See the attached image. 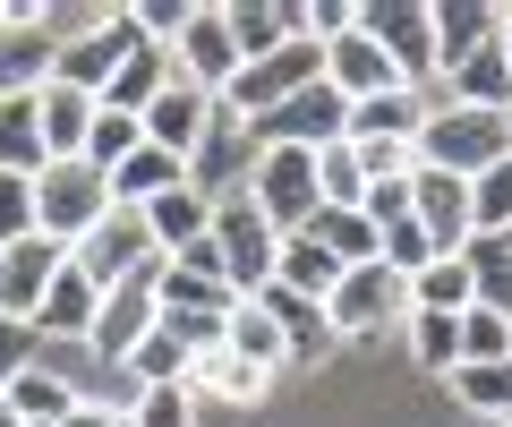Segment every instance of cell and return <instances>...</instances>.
Listing matches in <instances>:
<instances>
[{
  "instance_id": "obj_1",
  "label": "cell",
  "mask_w": 512,
  "mask_h": 427,
  "mask_svg": "<svg viewBox=\"0 0 512 427\" xmlns=\"http://www.w3.org/2000/svg\"><path fill=\"white\" fill-rule=\"evenodd\" d=\"M512 154V112H470V103H436L419 129V163L453 171V180H478L487 163Z\"/></svg>"
},
{
  "instance_id": "obj_2",
  "label": "cell",
  "mask_w": 512,
  "mask_h": 427,
  "mask_svg": "<svg viewBox=\"0 0 512 427\" xmlns=\"http://www.w3.org/2000/svg\"><path fill=\"white\" fill-rule=\"evenodd\" d=\"M325 316H333V334H342V342L402 334V325H410V274H393V265H376V257H367V265H342Z\"/></svg>"
},
{
  "instance_id": "obj_3",
  "label": "cell",
  "mask_w": 512,
  "mask_h": 427,
  "mask_svg": "<svg viewBox=\"0 0 512 427\" xmlns=\"http://www.w3.org/2000/svg\"><path fill=\"white\" fill-rule=\"evenodd\" d=\"M308 86H325V43L291 35V43H274L265 60H248V69L222 86V112L248 129V120H265L274 103H291V94H308Z\"/></svg>"
},
{
  "instance_id": "obj_4",
  "label": "cell",
  "mask_w": 512,
  "mask_h": 427,
  "mask_svg": "<svg viewBox=\"0 0 512 427\" xmlns=\"http://www.w3.org/2000/svg\"><path fill=\"white\" fill-rule=\"evenodd\" d=\"M103 214H111V180L94 163H43L35 171V231H43V240L77 248Z\"/></svg>"
},
{
  "instance_id": "obj_5",
  "label": "cell",
  "mask_w": 512,
  "mask_h": 427,
  "mask_svg": "<svg viewBox=\"0 0 512 427\" xmlns=\"http://www.w3.org/2000/svg\"><path fill=\"white\" fill-rule=\"evenodd\" d=\"M69 265L94 282V291H120V282H146L163 257H154V231H146V214H137V205H111L103 223H94L86 240L69 248Z\"/></svg>"
},
{
  "instance_id": "obj_6",
  "label": "cell",
  "mask_w": 512,
  "mask_h": 427,
  "mask_svg": "<svg viewBox=\"0 0 512 427\" xmlns=\"http://www.w3.org/2000/svg\"><path fill=\"white\" fill-rule=\"evenodd\" d=\"M205 240H214V257H222V282H231V299H256L265 282H274V248H282V231L265 223L248 197H222Z\"/></svg>"
},
{
  "instance_id": "obj_7",
  "label": "cell",
  "mask_w": 512,
  "mask_h": 427,
  "mask_svg": "<svg viewBox=\"0 0 512 427\" xmlns=\"http://www.w3.org/2000/svg\"><path fill=\"white\" fill-rule=\"evenodd\" d=\"M137 43H146V35H137V18H128V9H103V18H86L77 35H60V52H52V77L103 103L111 69H120V60L137 52Z\"/></svg>"
},
{
  "instance_id": "obj_8",
  "label": "cell",
  "mask_w": 512,
  "mask_h": 427,
  "mask_svg": "<svg viewBox=\"0 0 512 427\" xmlns=\"http://www.w3.org/2000/svg\"><path fill=\"white\" fill-rule=\"evenodd\" d=\"M239 197H248L256 214L282 231V240H291V231H308V214H316V154H299V146H265Z\"/></svg>"
},
{
  "instance_id": "obj_9",
  "label": "cell",
  "mask_w": 512,
  "mask_h": 427,
  "mask_svg": "<svg viewBox=\"0 0 512 427\" xmlns=\"http://www.w3.org/2000/svg\"><path fill=\"white\" fill-rule=\"evenodd\" d=\"M359 35L402 69V86L436 77V9H419V0H359Z\"/></svg>"
},
{
  "instance_id": "obj_10",
  "label": "cell",
  "mask_w": 512,
  "mask_h": 427,
  "mask_svg": "<svg viewBox=\"0 0 512 427\" xmlns=\"http://www.w3.org/2000/svg\"><path fill=\"white\" fill-rule=\"evenodd\" d=\"M350 129V103L333 86H308V94H291V103H274L265 120H248V146L265 154V146H299V154H316V146H333V137Z\"/></svg>"
},
{
  "instance_id": "obj_11",
  "label": "cell",
  "mask_w": 512,
  "mask_h": 427,
  "mask_svg": "<svg viewBox=\"0 0 512 427\" xmlns=\"http://www.w3.org/2000/svg\"><path fill=\"white\" fill-rule=\"evenodd\" d=\"M410 223L427 231V248L436 257H461V248L478 240L470 231V180H453V171H410Z\"/></svg>"
},
{
  "instance_id": "obj_12",
  "label": "cell",
  "mask_w": 512,
  "mask_h": 427,
  "mask_svg": "<svg viewBox=\"0 0 512 427\" xmlns=\"http://www.w3.org/2000/svg\"><path fill=\"white\" fill-rule=\"evenodd\" d=\"M171 69H180L197 94H214V103H222V86L239 77V52H231L222 9H188V18H180V35H171Z\"/></svg>"
},
{
  "instance_id": "obj_13",
  "label": "cell",
  "mask_w": 512,
  "mask_h": 427,
  "mask_svg": "<svg viewBox=\"0 0 512 427\" xmlns=\"http://www.w3.org/2000/svg\"><path fill=\"white\" fill-rule=\"evenodd\" d=\"M137 129H146V146H163L171 163H197L205 129H214V94H197L188 77H171V86L146 103V112H137Z\"/></svg>"
},
{
  "instance_id": "obj_14",
  "label": "cell",
  "mask_w": 512,
  "mask_h": 427,
  "mask_svg": "<svg viewBox=\"0 0 512 427\" xmlns=\"http://www.w3.org/2000/svg\"><path fill=\"white\" fill-rule=\"evenodd\" d=\"M60 265H69V248H60V240H43V231L9 240V248H0V316H9V325H35L43 282H52Z\"/></svg>"
},
{
  "instance_id": "obj_15",
  "label": "cell",
  "mask_w": 512,
  "mask_h": 427,
  "mask_svg": "<svg viewBox=\"0 0 512 427\" xmlns=\"http://www.w3.org/2000/svg\"><path fill=\"white\" fill-rule=\"evenodd\" d=\"M52 52H60L52 18H43L35 0H18V18L0 26V103H9V94H43V77H52Z\"/></svg>"
},
{
  "instance_id": "obj_16",
  "label": "cell",
  "mask_w": 512,
  "mask_h": 427,
  "mask_svg": "<svg viewBox=\"0 0 512 427\" xmlns=\"http://www.w3.org/2000/svg\"><path fill=\"white\" fill-rule=\"evenodd\" d=\"M256 308L282 325V351H291V368H325V359L342 351V334H333V316L316 308V299H299V291H282V282H265V291H256Z\"/></svg>"
},
{
  "instance_id": "obj_17",
  "label": "cell",
  "mask_w": 512,
  "mask_h": 427,
  "mask_svg": "<svg viewBox=\"0 0 512 427\" xmlns=\"http://www.w3.org/2000/svg\"><path fill=\"white\" fill-rule=\"evenodd\" d=\"M94 94H77V86H60V77H43V94H35V129H43V163H77L86 154V137H94Z\"/></svg>"
},
{
  "instance_id": "obj_18",
  "label": "cell",
  "mask_w": 512,
  "mask_h": 427,
  "mask_svg": "<svg viewBox=\"0 0 512 427\" xmlns=\"http://www.w3.org/2000/svg\"><path fill=\"white\" fill-rule=\"evenodd\" d=\"M239 299H231V282H214V274H188V265H154V316H171V325H222Z\"/></svg>"
},
{
  "instance_id": "obj_19",
  "label": "cell",
  "mask_w": 512,
  "mask_h": 427,
  "mask_svg": "<svg viewBox=\"0 0 512 427\" xmlns=\"http://www.w3.org/2000/svg\"><path fill=\"white\" fill-rule=\"evenodd\" d=\"M325 86L342 94V103H376V94L402 86V69H393V60H384L376 43L359 35V26H350L342 43H325Z\"/></svg>"
},
{
  "instance_id": "obj_20",
  "label": "cell",
  "mask_w": 512,
  "mask_h": 427,
  "mask_svg": "<svg viewBox=\"0 0 512 427\" xmlns=\"http://www.w3.org/2000/svg\"><path fill=\"white\" fill-rule=\"evenodd\" d=\"M137 214H146V231H154V257H180L188 240H205V231H214V197H205L197 180L163 188V197L137 205Z\"/></svg>"
},
{
  "instance_id": "obj_21",
  "label": "cell",
  "mask_w": 512,
  "mask_h": 427,
  "mask_svg": "<svg viewBox=\"0 0 512 427\" xmlns=\"http://www.w3.org/2000/svg\"><path fill=\"white\" fill-rule=\"evenodd\" d=\"M94 308H103V291H94L77 265H60L52 282H43V308H35V325L26 334H60V342H86L94 334Z\"/></svg>"
},
{
  "instance_id": "obj_22",
  "label": "cell",
  "mask_w": 512,
  "mask_h": 427,
  "mask_svg": "<svg viewBox=\"0 0 512 427\" xmlns=\"http://www.w3.org/2000/svg\"><path fill=\"white\" fill-rule=\"evenodd\" d=\"M146 325H154V274H146V282H120V291H103V308H94V334H86V342H94L103 359H128Z\"/></svg>"
},
{
  "instance_id": "obj_23",
  "label": "cell",
  "mask_w": 512,
  "mask_h": 427,
  "mask_svg": "<svg viewBox=\"0 0 512 427\" xmlns=\"http://www.w3.org/2000/svg\"><path fill=\"white\" fill-rule=\"evenodd\" d=\"M427 103L419 86H393V94H376V103H350V146H367V137H402V146H419V129H427Z\"/></svg>"
},
{
  "instance_id": "obj_24",
  "label": "cell",
  "mask_w": 512,
  "mask_h": 427,
  "mask_svg": "<svg viewBox=\"0 0 512 427\" xmlns=\"http://www.w3.org/2000/svg\"><path fill=\"white\" fill-rule=\"evenodd\" d=\"M222 26H231V52H239V69H248V60H265L274 43L308 35V26H299V9H282V0H231V9H222Z\"/></svg>"
},
{
  "instance_id": "obj_25",
  "label": "cell",
  "mask_w": 512,
  "mask_h": 427,
  "mask_svg": "<svg viewBox=\"0 0 512 427\" xmlns=\"http://www.w3.org/2000/svg\"><path fill=\"white\" fill-rule=\"evenodd\" d=\"M188 393H197V402H239V410H256L265 393H274V376L248 368V359H231V351H205V359H188Z\"/></svg>"
},
{
  "instance_id": "obj_26",
  "label": "cell",
  "mask_w": 512,
  "mask_h": 427,
  "mask_svg": "<svg viewBox=\"0 0 512 427\" xmlns=\"http://www.w3.org/2000/svg\"><path fill=\"white\" fill-rule=\"evenodd\" d=\"M0 410H18L26 427H60V419L77 410V385H69V376H52V368L35 359V368H18V376H9V393H0Z\"/></svg>"
},
{
  "instance_id": "obj_27",
  "label": "cell",
  "mask_w": 512,
  "mask_h": 427,
  "mask_svg": "<svg viewBox=\"0 0 512 427\" xmlns=\"http://www.w3.org/2000/svg\"><path fill=\"white\" fill-rule=\"evenodd\" d=\"M171 77H180V69H171V52H163V43H137V52H128L120 69H111L103 103H111V112H128V120H137V112H146V103H154V94L171 86Z\"/></svg>"
},
{
  "instance_id": "obj_28",
  "label": "cell",
  "mask_w": 512,
  "mask_h": 427,
  "mask_svg": "<svg viewBox=\"0 0 512 427\" xmlns=\"http://www.w3.org/2000/svg\"><path fill=\"white\" fill-rule=\"evenodd\" d=\"M222 351L231 359H248V368H265V376H282L291 368V351H282V325L265 308H256V299H239L231 308V325H222Z\"/></svg>"
},
{
  "instance_id": "obj_29",
  "label": "cell",
  "mask_w": 512,
  "mask_h": 427,
  "mask_svg": "<svg viewBox=\"0 0 512 427\" xmlns=\"http://www.w3.org/2000/svg\"><path fill=\"white\" fill-rule=\"evenodd\" d=\"M274 282H282V291H299V299H316V308H325V299H333V282H342V265H333L325 248L308 240V231H291V240L274 248Z\"/></svg>"
},
{
  "instance_id": "obj_30",
  "label": "cell",
  "mask_w": 512,
  "mask_h": 427,
  "mask_svg": "<svg viewBox=\"0 0 512 427\" xmlns=\"http://www.w3.org/2000/svg\"><path fill=\"white\" fill-rule=\"evenodd\" d=\"M308 240L325 248L333 265H367V257H376V223H367L359 205H316V214H308Z\"/></svg>"
},
{
  "instance_id": "obj_31",
  "label": "cell",
  "mask_w": 512,
  "mask_h": 427,
  "mask_svg": "<svg viewBox=\"0 0 512 427\" xmlns=\"http://www.w3.org/2000/svg\"><path fill=\"white\" fill-rule=\"evenodd\" d=\"M120 368L137 376V393H154V385H188V342L171 334L163 316H154V325H146V334H137V351H128Z\"/></svg>"
},
{
  "instance_id": "obj_32",
  "label": "cell",
  "mask_w": 512,
  "mask_h": 427,
  "mask_svg": "<svg viewBox=\"0 0 512 427\" xmlns=\"http://www.w3.org/2000/svg\"><path fill=\"white\" fill-rule=\"evenodd\" d=\"M103 180H111V205H154L163 188H180V180H188V163H171L163 146H137L120 171H103Z\"/></svg>"
},
{
  "instance_id": "obj_33",
  "label": "cell",
  "mask_w": 512,
  "mask_h": 427,
  "mask_svg": "<svg viewBox=\"0 0 512 427\" xmlns=\"http://www.w3.org/2000/svg\"><path fill=\"white\" fill-rule=\"evenodd\" d=\"M410 308H427V316H461V308H478L470 265H461V257H436L427 274H410Z\"/></svg>"
},
{
  "instance_id": "obj_34",
  "label": "cell",
  "mask_w": 512,
  "mask_h": 427,
  "mask_svg": "<svg viewBox=\"0 0 512 427\" xmlns=\"http://www.w3.org/2000/svg\"><path fill=\"white\" fill-rule=\"evenodd\" d=\"M461 265H470V282H478V308L512 316V231H495V240H470V248H461Z\"/></svg>"
},
{
  "instance_id": "obj_35",
  "label": "cell",
  "mask_w": 512,
  "mask_h": 427,
  "mask_svg": "<svg viewBox=\"0 0 512 427\" xmlns=\"http://www.w3.org/2000/svg\"><path fill=\"white\" fill-rule=\"evenodd\" d=\"M402 342H410V359H419L427 376H453V368H461V316H427V308H410Z\"/></svg>"
},
{
  "instance_id": "obj_36",
  "label": "cell",
  "mask_w": 512,
  "mask_h": 427,
  "mask_svg": "<svg viewBox=\"0 0 512 427\" xmlns=\"http://www.w3.org/2000/svg\"><path fill=\"white\" fill-rule=\"evenodd\" d=\"M359 197H367L359 146H350V137H333V146H316V205H359Z\"/></svg>"
},
{
  "instance_id": "obj_37",
  "label": "cell",
  "mask_w": 512,
  "mask_h": 427,
  "mask_svg": "<svg viewBox=\"0 0 512 427\" xmlns=\"http://www.w3.org/2000/svg\"><path fill=\"white\" fill-rule=\"evenodd\" d=\"M478 43H495V9H436V77L470 60Z\"/></svg>"
},
{
  "instance_id": "obj_38",
  "label": "cell",
  "mask_w": 512,
  "mask_h": 427,
  "mask_svg": "<svg viewBox=\"0 0 512 427\" xmlns=\"http://www.w3.org/2000/svg\"><path fill=\"white\" fill-rule=\"evenodd\" d=\"M470 231H478V240L512 231V154H504V163H487V171L470 180Z\"/></svg>"
},
{
  "instance_id": "obj_39",
  "label": "cell",
  "mask_w": 512,
  "mask_h": 427,
  "mask_svg": "<svg viewBox=\"0 0 512 427\" xmlns=\"http://www.w3.org/2000/svg\"><path fill=\"white\" fill-rule=\"evenodd\" d=\"M453 393L504 427V419H512V359H487V368H453Z\"/></svg>"
},
{
  "instance_id": "obj_40",
  "label": "cell",
  "mask_w": 512,
  "mask_h": 427,
  "mask_svg": "<svg viewBox=\"0 0 512 427\" xmlns=\"http://www.w3.org/2000/svg\"><path fill=\"white\" fill-rule=\"evenodd\" d=\"M137 146H146V129H137L128 112H111V103H103V112H94V137H86V154H77V163H94V171H120Z\"/></svg>"
},
{
  "instance_id": "obj_41",
  "label": "cell",
  "mask_w": 512,
  "mask_h": 427,
  "mask_svg": "<svg viewBox=\"0 0 512 427\" xmlns=\"http://www.w3.org/2000/svg\"><path fill=\"white\" fill-rule=\"evenodd\" d=\"M487 359H512V316L461 308V368H487Z\"/></svg>"
},
{
  "instance_id": "obj_42",
  "label": "cell",
  "mask_w": 512,
  "mask_h": 427,
  "mask_svg": "<svg viewBox=\"0 0 512 427\" xmlns=\"http://www.w3.org/2000/svg\"><path fill=\"white\" fill-rule=\"evenodd\" d=\"M376 265H393V274H427V265H436V248H427V231L402 214V223L376 231Z\"/></svg>"
},
{
  "instance_id": "obj_43",
  "label": "cell",
  "mask_w": 512,
  "mask_h": 427,
  "mask_svg": "<svg viewBox=\"0 0 512 427\" xmlns=\"http://www.w3.org/2000/svg\"><path fill=\"white\" fill-rule=\"evenodd\" d=\"M128 427H197V393L188 385H154L128 402Z\"/></svg>"
},
{
  "instance_id": "obj_44",
  "label": "cell",
  "mask_w": 512,
  "mask_h": 427,
  "mask_svg": "<svg viewBox=\"0 0 512 427\" xmlns=\"http://www.w3.org/2000/svg\"><path fill=\"white\" fill-rule=\"evenodd\" d=\"M359 171H367V188L410 180V171H419V146H402V137H367V146H359Z\"/></svg>"
},
{
  "instance_id": "obj_45",
  "label": "cell",
  "mask_w": 512,
  "mask_h": 427,
  "mask_svg": "<svg viewBox=\"0 0 512 427\" xmlns=\"http://www.w3.org/2000/svg\"><path fill=\"white\" fill-rule=\"evenodd\" d=\"M35 231V180L26 171H0V248Z\"/></svg>"
},
{
  "instance_id": "obj_46",
  "label": "cell",
  "mask_w": 512,
  "mask_h": 427,
  "mask_svg": "<svg viewBox=\"0 0 512 427\" xmlns=\"http://www.w3.org/2000/svg\"><path fill=\"white\" fill-rule=\"evenodd\" d=\"M18 368H35V334L0 316V393H9V376H18Z\"/></svg>"
},
{
  "instance_id": "obj_47",
  "label": "cell",
  "mask_w": 512,
  "mask_h": 427,
  "mask_svg": "<svg viewBox=\"0 0 512 427\" xmlns=\"http://www.w3.org/2000/svg\"><path fill=\"white\" fill-rule=\"evenodd\" d=\"M171 265H188V274H214V282H222V257H214V240H188Z\"/></svg>"
},
{
  "instance_id": "obj_48",
  "label": "cell",
  "mask_w": 512,
  "mask_h": 427,
  "mask_svg": "<svg viewBox=\"0 0 512 427\" xmlns=\"http://www.w3.org/2000/svg\"><path fill=\"white\" fill-rule=\"evenodd\" d=\"M111 419H120V410H111V402H86V393H77V410H69V419H60V427H111Z\"/></svg>"
},
{
  "instance_id": "obj_49",
  "label": "cell",
  "mask_w": 512,
  "mask_h": 427,
  "mask_svg": "<svg viewBox=\"0 0 512 427\" xmlns=\"http://www.w3.org/2000/svg\"><path fill=\"white\" fill-rule=\"evenodd\" d=\"M495 52H504V69H512V9H495Z\"/></svg>"
},
{
  "instance_id": "obj_50",
  "label": "cell",
  "mask_w": 512,
  "mask_h": 427,
  "mask_svg": "<svg viewBox=\"0 0 512 427\" xmlns=\"http://www.w3.org/2000/svg\"><path fill=\"white\" fill-rule=\"evenodd\" d=\"M0 427H26V419H18V410H0Z\"/></svg>"
},
{
  "instance_id": "obj_51",
  "label": "cell",
  "mask_w": 512,
  "mask_h": 427,
  "mask_svg": "<svg viewBox=\"0 0 512 427\" xmlns=\"http://www.w3.org/2000/svg\"><path fill=\"white\" fill-rule=\"evenodd\" d=\"M111 427H128V410H120V419H111Z\"/></svg>"
},
{
  "instance_id": "obj_52",
  "label": "cell",
  "mask_w": 512,
  "mask_h": 427,
  "mask_svg": "<svg viewBox=\"0 0 512 427\" xmlns=\"http://www.w3.org/2000/svg\"><path fill=\"white\" fill-rule=\"evenodd\" d=\"M504 427H512V419H504Z\"/></svg>"
}]
</instances>
